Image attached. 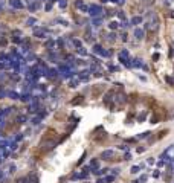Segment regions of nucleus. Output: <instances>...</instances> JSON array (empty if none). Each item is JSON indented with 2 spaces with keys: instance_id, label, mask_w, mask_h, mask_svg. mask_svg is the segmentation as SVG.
<instances>
[{
  "instance_id": "f257e3e1",
  "label": "nucleus",
  "mask_w": 174,
  "mask_h": 183,
  "mask_svg": "<svg viewBox=\"0 0 174 183\" xmlns=\"http://www.w3.org/2000/svg\"><path fill=\"white\" fill-rule=\"evenodd\" d=\"M38 182V179L32 174V175H26V177H21V179L17 180V183H37Z\"/></svg>"
},
{
  "instance_id": "f03ea898",
  "label": "nucleus",
  "mask_w": 174,
  "mask_h": 183,
  "mask_svg": "<svg viewBox=\"0 0 174 183\" xmlns=\"http://www.w3.org/2000/svg\"><path fill=\"white\" fill-rule=\"evenodd\" d=\"M115 102L118 105H125L127 104V96L124 95V93H118V95H115Z\"/></svg>"
},
{
  "instance_id": "7ed1b4c3",
  "label": "nucleus",
  "mask_w": 174,
  "mask_h": 183,
  "mask_svg": "<svg viewBox=\"0 0 174 183\" xmlns=\"http://www.w3.org/2000/svg\"><path fill=\"white\" fill-rule=\"evenodd\" d=\"M101 12H102V9H101V6H98V5H92L89 8V14L93 15V17H98Z\"/></svg>"
},
{
  "instance_id": "20e7f679",
  "label": "nucleus",
  "mask_w": 174,
  "mask_h": 183,
  "mask_svg": "<svg viewBox=\"0 0 174 183\" xmlns=\"http://www.w3.org/2000/svg\"><path fill=\"white\" fill-rule=\"evenodd\" d=\"M101 157L104 160H112L113 157H115V151H113V150H104L102 154H101Z\"/></svg>"
},
{
  "instance_id": "39448f33",
  "label": "nucleus",
  "mask_w": 174,
  "mask_h": 183,
  "mask_svg": "<svg viewBox=\"0 0 174 183\" xmlns=\"http://www.w3.org/2000/svg\"><path fill=\"white\" fill-rule=\"evenodd\" d=\"M93 51H95L96 53H99V55H102V57H110V55H112L110 52H107V51H104V49H102V47H101L99 44H95Z\"/></svg>"
},
{
  "instance_id": "423d86ee",
  "label": "nucleus",
  "mask_w": 174,
  "mask_h": 183,
  "mask_svg": "<svg viewBox=\"0 0 174 183\" xmlns=\"http://www.w3.org/2000/svg\"><path fill=\"white\" fill-rule=\"evenodd\" d=\"M134 37H136L138 40H142L144 37H145V31L140 29V28H136V29H134Z\"/></svg>"
},
{
  "instance_id": "0eeeda50",
  "label": "nucleus",
  "mask_w": 174,
  "mask_h": 183,
  "mask_svg": "<svg viewBox=\"0 0 174 183\" xmlns=\"http://www.w3.org/2000/svg\"><path fill=\"white\" fill-rule=\"evenodd\" d=\"M115 95V92L113 90H110V92H107V95L104 96V102L105 104H110V101H112V96Z\"/></svg>"
},
{
  "instance_id": "6e6552de",
  "label": "nucleus",
  "mask_w": 174,
  "mask_h": 183,
  "mask_svg": "<svg viewBox=\"0 0 174 183\" xmlns=\"http://www.w3.org/2000/svg\"><path fill=\"white\" fill-rule=\"evenodd\" d=\"M9 3H11V6H14V8H23V3H21L20 0H9Z\"/></svg>"
},
{
  "instance_id": "1a4fd4ad",
  "label": "nucleus",
  "mask_w": 174,
  "mask_h": 183,
  "mask_svg": "<svg viewBox=\"0 0 174 183\" xmlns=\"http://www.w3.org/2000/svg\"><path fill=\"white\" fill-rule=\"evenodd\" d=\"M132 25H140L142 23V17H139V15H136V17L132 18V21H130Z\"/></svg>"
},
{
  "instance_id": "9d476101",
  "label": "nucleus",
  "mask_w": 174,
  "mask_h": 183,
  "mask_svg": "<svg viewBox=\"0 0 174 183\" xmlns=\"http://www.w3.org/2000/svg\"><path fill=\"white\" fill-rule=\"evenodd\" d=\"M83 96L81 95H78V96H75V99H72V105H77V104H81V102H83Z\"/></svg>"
},
{
  "instance_id": "9b49d317",
  "label": "nucleus",
  "mask_w": 174,
  "mask_h": 183,
  "mask_svg": "<svg viewBox=\"0 0 174 183\" xmlns=\"http://www.w3.org/2000/svg\"><path fill=\"white\" fill-rule=\"evenodd\" d=\"M108 28H110L112 31H115V29H118L119 28V23L116 20H113V21H110V25H108Z\"/></svg>"
},
{
  "instance_id": "f8f14e48",
  "label": "nucleus",
  "mask_w": 174,
  "mask_h": 183,
  "mask_svg": "<svg viewBox=\"0 0 174 183\" xmlns=\"http://www.w3.org/2000/svg\"><path fill=\"white\" fill-rule=\"evenodd\" d=\"M98 166H99V162H98V159H93L90 162V168H93V169H96Z\"/></svg>"
},
{
  "instance_id": "ddd939ff",
  "label": "nucleus",
  "mask_w": 174,
  "mask_h": 183,
  "mask_svg": "<svg viewBox=\"0 0 174 183\" xmlns=\"http://www.w3.org/2000/svg\"><path fill=\"white\" fill-rule=\"evenodd\" d=\"M150 131H145V133H142V134H139V136H138V139H147V137H148L150 136Z\"/></svg>"
},
{
  "instance_id": "4468645a",
  "label": "nucleus",
  "mask_w": 174,
  "mask_h": 183,
  "mask_svg": "<svg viewBox=\"0 0 174 183\" xmlns=\"http://www.w3.org/2000/svg\"><path fill=\"white\" fill-rule=\"evenodd\" d=\"M165 81H166L168 84H171V85H174V79H173L171 76H165Z\"/></svg>"
},
{
  "instance_id": "2eb2a0df",
  "label": "nucleus",
  "mask_w": 174,
  "mask_h": 183,
  "mask_svg": "<svg viewBox=\"0 0 174 183\" xmlns=\"http://www.w3.org/2000/svg\"><path fill=\"white\" fill-rule=\"evenodd\" d=\"M139 171H140V166H133V168H132V173L133 174H138Z\"/></svg>"
},
{
  "instance_id": "dca6fc26",
  "label": "nucleus",
  "mask_w": 174,
  "mask_h": 183,
  "mask_svg": "<svg viewBox=\"0 0 174 183\" xmlns=\"http://www.w3.org/2000/svg\"><path fill=\"white\" fill-rule=\"evenodd\" d=\"M113 180H115V175H108V177H105V180H104V182H107V183H112Z\"/></svg>"
},
{
  "instance_id": "f3484780",
  "label": "nucleus",
  "mask_w": 174,
  "mask_h": 183,
  "mask_svg": "<svg viewBox=\"0 0 174 183\" xmlns=\"http://www.w3.org/2000/svg\"><path fill=\"white\" fill-rule=\"evenodd\" d=\"M118 17L121 18V20H125V14H124V11H119V12H118Z\"/></svg>"
},
{
  "instance_id": "a211bd4d",
  "label": "nucleus",
  "mask_w": 174,
  "mask_h": 183,
  "mask_svg": "<svg viewBox=\"0 0 174 183\" xmlns=\"http://www.w3.org/2000/svg\"><path fill=\"white\" fill-rule=\"evenodd\" d=\"M145 116H147V113L144 111V113H142V115H139V117H138V121H139V122H142V121L145 119Z\"/></svg>"
},
{
  "instance_id": "6ab92c4d",
  "label": "nucleus",
  "mask_w": 174,
  "mask_h": 183,
  "mask_svg": "<svg viewBox=\"0 0 174 183\" xmlns=\"http://www.w3.org/2000/svg\"><path fill=\"white\" fill-rule=\"evenodd\" d=\"M124 160H132V154H130V153H125V156H124Z\"/></svg>"
},
{
  "instance_id": "aec40b11",
  "label": "nucleus",
  "mask_w": 174,
  "mask_h": 183,
  "mask_svg": "<svg viewBox=\"0 0 174 183\" xmlns=\"http://www.w3.org/2000/svg\"><path fill=\"white\" fill-rule=\"evenodd\" d=\"M66 5H67V2H66V0H60V6H61V8H64Z\"/></svg>"
},
{
  "instance_id": "412c9836",
  "label": "nucleus",
  "mask_w": 174,
  "mask_h": 183,
  "mask_svg": "<svg viewBox=\"0 0 174 183\" xmlns=\"http://www.w3.org/2000/svg\"><path fill=\"white\" fill-rule=\"evenodd\" d=\"M116 3L119 5V6H122V5H125V0H116Z\"/></svg>"
},
{
  "instance_id": "4be33fe9",
  "label": "nucleus",
  "mask_w": 174,
  "mask_h": 183,
  "mask_svg": "<svg viewBox=\"0 0 174 183\" xmlns=\"http://www.w3.org/2000/svg\"><path fill=\"white\" fill-rule=\"evenodd\" d=\"M35 35H38V37H43V31L37 29V31H35Z\"/></svg>"
},
{
  "instance_id": "5701e85b",
  "label": "nucleus",
  "mask_w": 174,
  "mask_h": 183,
  "mask_svg": "<svg viewBox=\"0 0 174 183\" xmlns=\"http://www.w3.org/2000/svg\"><path fill=\"white\" fill-rule=\"evenodd\" d=\"M112 173H113V175H118V174H119V168H115V169H112Z\"/></svg>"
},
{
  "instance_id": "b1692460",
  "label": "nucleus",
  "mask_w": 174,
  "mask_h": 183,
  "mask_svg": "<svg viewBox=\"0 0 174 183\" xmlns=\"http://www.w3.org/2000/svg\"><path fill=\"white\" fill-rule=\"evenodd\" d=\"M116 38V34H110V41H115Z\"/></svg>"
},
{
  "instance_id": "393cba45",
  "label": "nucleus",
  "mask_w": 174,
  "mask_h": 183,
  "mask_svg": "<svg viewBox=\"0 0 174 183\" xmlns=\"http://www.w3.org/2000/svg\"><path fill=\"white\" fill-rule=\"evenodd\" d=\"M144 151H145V148H144V147H139V148H138V153H139V154H140V153H144Z\"/></svg>"
},
{
  "instance_id": "a878e982",
  "label": "nucleus",
  "mask_w": 174,
  "mask_h": 183,
  "mask_svg": "<svg viewBox=\"0 0 174 183\" xmlns=\"http://www.w3.org/2000/svg\"><path fill=\"white\" fill-rule=\"evenodd\" d=\"M83 5H84V3L81 2V0H78V2H77V6H78V8H81V6H83Z\"/></svg>"
},
{
  "instance_id": "bb28decb",
  "label": "nucleus",
  "mask_w": 174,
  "mask_h": 183,
  "mask_svg": "<svg viewBox=\"0 0 174 183\" xmlns=\"http://www.w3.org/2000/svg\"><path fill=\"white\" fill-rule=\"evenodd\" d=\"M78 52H79V53H83V55H86V51L83 49V47H79V49H78Z\"/></svg>"
},
{
  "instance_id": "cd10ccee",
  "label": "nucleus",
  "mask_w": 174,
  "mask_h": 183,
  "mask_svg": "<svg viewBox=\"0 0 174 183\" xmlns=\"http://www.w3.org/2000/svg\"><path fill=\"white\" fill-rule=\"evenodd\" d=\"M99 23H101V20H99V18L95 20V26H99Z\"/></svg>"
},
{
  "instance_id": "c85d7f7f",
  "label": "nucleus",
  "mask_w": 174,
  "mask_h": 183,
  "mask_svg": "<svg viewBox=\"0 0 174 183\" xmlns=\"http://www.w3.org/2000/svg\"><path fill=\"white\" fill-rule=\"evenodd\" d=\"M96 183H104V180H101V179H99V180H98Z\"/></svg>"
},
{
  "instance_id": "c756f323",
  "label": "nucleus",
  "mask_w": 174,
  "mask_h": 183,
  "mask_svg": "<svg viewBox=\"0 0 174 183\" xmlns=\"http://www.w3.org/2000/svg\"><path fill=\"white\" fill-rule=\"evenodd\" d=\"M101 2H102V3H107V2H108V0H101Z\"/></svg>"
},
{
  "instance_id": "7c9ffc66",
  "label": "nucleus",
  "mask_w": 174,
  "mask_h": 183,
  "mask_svg": "<svg viewBox=\"0 0 174 183\" xmlns=\"http://www.w3.org/2000/svg\"><path fill=\"white\" fill-rule=\"evenodd\" d=\"M171 17H173V18H174V11H173V12H171Z\"/></svg>"
}]
</instances>
